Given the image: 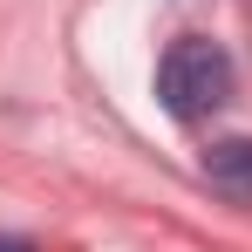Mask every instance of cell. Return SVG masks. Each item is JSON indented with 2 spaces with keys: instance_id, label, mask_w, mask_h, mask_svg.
<instances>
[{
  "instance_id": "obj_1",
  "label": "cell",
  "mask_w": 252,
  "mask_h": 252,
  "mask_svg": "<svg viewBox=\"0 0 252 252\" xmlns=\"http://www.w3.org/2000/svg\"><path fill=\"white\" fill-rule=\"evenodd\" d=\"M157 95H164L170 116H184V123L211 116V109L232 95V55L218 41H198V34L170 41L164 62H157Z\"/></svg>"
},
{
  "instance_id": "obj_2",
  "label": "cell",
  "mask_w": 252,
  "mask_h": 252,
  "mask_svg": "<svg viewBox=\"0 0 252 252\" xmlns=\"http://www.w3.org/2000/svg\"><path fill=\"white\" fill-rule=\"evenodd\" d=\"M205 184L232 205H252V136H225L205 150Z\"/></svg>"
},
{
  "instance_id": "obj_3",
  "label": "cell",
  "mask_w": 252,
  "mask_h": 252,
  "mask_svg": "<svg viewBox=\"0 0 252 252\" xmlns=\"http://www.w3.org/2000/svg\"><path fill=\"white\" fill-rule=\"evenodd\" d=\"M0 252H34V246H28V239H0Z\"/></svg>"
}]
</instances>
